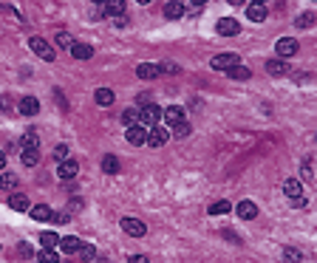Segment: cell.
I'll return each instance as SVG.
<instances>
[{
    "instance_id": "6da1fadb",
    "label": "cell",
    "mask_w": 317,
    "mask_h": 263,
    "mask_svg": "<svg viewBox=\"0 0 317 263\" xmlns=\"http://www.w3.org/2000/svg\"><path fill=\"white\" fill-rule=\"evenodd\" d=\"M29 48L34 51V54H37L40 60H45V63H51V60L57 57V54H54V48H51V45L45 43L43 37H31V40H29Z\"/></svg>"
},
{
    "instance_id": "7a4b0ae2",
    "label": "cell",
    "mask_w": 317,
    "mask_h": 263,
    "mask_svg": "<svg viewBox=\"0 0 317 263\" xmlns=\"http://www.w3.org/2000/svg\"><path fill=\"white\" fill-rule=\"evenodd\" d=\"M159 119H162V111H159L156 105L139 108V125H144V128H153V125H159Z\"/></svg>"
},
{
    "instance_id": "3957f363",
    "label": "cell",
    "mask_w": 317,
    "mask_h": 263,
    "mask_svg": "<svg viewBox=\"0 0 317 263\" xmlns=\"http://www.w3.org/2000/svg\"><path fill=\"white\" fill-rule=\"evenodd\" d=\"M125 139H128V144H133V147H139V144H147V128L136 122V125H130V128H128Z\"/></svg>"
},
{
    "instance_id": "277c9868",
    "label": "cell",
    "mask_w": 317,
    "mask_h": 263,
    "mask_svg": "<svg viewBox=\"0 0 317 263\" xmlns=\"http://www.w3.org/2000/svg\"><path fill=\"white\" fill-rule=\"evenodd\" d=\"M209 65H213L216 71H230V68L241 65V60H238V54H218V57H213Z\"/></svg>"
},
{
    "instance_id": "5b68a950",
    "label": "cell",
    "mask_w": 317,
    "mask_h": 263,
    "mask_svg": "<svg viewBox=\"0 0 317 263\" xmlns=\"http://www.w3.org/2000/svg\"><path fill=\"white\" fill-rule=\"evenodd\" d=\"M122 232L130 235V238H142V235L147 232V227H144L139 218H122Z\"/></svg>"
},
{
    "instance_id": "8992f818",
    "label": "cell",
    "mask_w": 317,
    "mask_h": 263,
    "mask_svg": "<svg viewBox=\"0 0 317 263\" xmlns=\"http://www.w3.org/2000/svg\"><path fill=\"white\" fill-rule=\"evenodd\" d=\"M167 139H170V133H167L162 125H153V128L147 130V144H150V147H162Z\"/></svg>"
},
{
    "instance_id": "52a82bcc",
    "label": "cell",
    "mask_w": 317,
    "mask_h": 263,
    "mask_svg": "<svg viewBox=\"0 0 317 263\" xmlns=\"http://www.w3.org/2000/svg\"><path fill=\"white\" fill-rule=\"evenodd\" d=\"M57 249L63 252V255H77L79 249H82V241H79V238H74V235H68V238H60Z\"/></svg>"
},
{
    "instance_id": "ba28073f",
    "label": "cell",
    "mask_w": 317,
    "mask_h": 263,
    "mask_svg": "<svg viewBox=\"0 0 317 263\" xmlns=\"http://www.w3.org/2000/svg\"><path fill=\"white\" fill-rule=\"evenodd\" d=\"M162 119L167 122V125H179V122H184V111H181L179 105H170L162 111Z\"/></svg>"
},
{
    "instance_id": "9c48e42d",
    "label": "cell",
    "mask_w": 317,
    "mask_h": 263,
    "mask_svg": "<svg viewBox=\"0 0 317 263\" xmlns=\"http://www.w3.org/2000/svg\"><path fill=\"white\" fill-rule=\"evenodd\" d=\"M218 34H224V37H232V34H238L241 31V26H238V20H232V17H224V20H218Z\"/></svg>"
},
{
    "instance_id": "30bf717a",
    "label": "cell",
    "mask_w": 317,
    "mask_h": 263,
    "mask_svg": "<svg viewBox=\"0 0 317 263\" xmlns=\"http://www.w3.org/2000/svg\"><path fill=\"white\" fill-rule=\"evenodd\" d=\"M278 54H281V57H295V54H297V43L292 40V37L278 40Z\"/></svg>"
},
{
    "instance_id": "8fae6325",
    "label": "cell",
    "mask_w": 317,
    "mask_h": 263,
    "mask_svg": "<svg viewBox=\"0 0 317 263\" xmlns=\"http://www.w3.org/2000/svg\"><path fill=\"white\" fill-rule=\"evenodd\" d=\"M60 178H74L79 173V164L74 162V159H65V162H60Z\"/></svg>"
},
{
    "instance_id": "7c38bea8",
    "label": "cell",
    "mask_w": 317,
    "mask_h": 263,
    "mask_svg": "<svg viewBox=\"0 0 317 263\" xmlns=\"http://www.w3.org/2000/svg\"><path fill=\"white\" fill-rule=\"evenodd\" d=\"M37 111H40V102H37L34 96H23L20 99V114L23 116H34Z\"/></svg>"
},
{
    "instance_id": "4fadbf2b",
    "label": "cell",
    "mask_w": 317,
    "mask_h": 263,
    "mask_svg": "<svg viewBox=\"0 0 317 263\" xmlns=\"http://www.w3.org/2000/svg\"><path fill=\"white\" fill-rule=\"evenodd\" d=\"M136 74H139V79H156L159 74H162V68L153 65V63H144V65H139V68H136Z\"/></svg>"
},
{
    "instance_id": "5bb4252c",
    "label": "cell",
    "mask_w": 317,
    "mask_h": 263,
    "mask_svg": "<svg viewBox=\"0 0 317 263\" xmlns=\"http://www.w3.org/2000/svg\"><path fill=\"white\" fill-rule=\"evenodd\" d=\"M165 15L170 17V20H179V17H184V3L181 0H170L165 6Z\"/></svg>"
},
{
    "instance_id": "9a60e30c",
    "label": "cell",
    "mask_w": 317,
    "mask_h": 263,
    "mask_svg": "<svg viewBox=\"0 0 317 263\" xmlns=\"http://www.w3.org/2000/svg\"><path fill=\"white\" fill-rule=\"evenodd\" d=\"M246 17H249L252 23H263L267 20V9L258 6V3H249V6H246Z\"/></svg>"
},
{
    "instance_id": "2e32d148",
    "label": "cell",
    "mask_w": 317,
    "mask_h": 263,
    "mask_svg": "<svg viewBox=\"0 0 317 263\" xmlns=\"http://www.w3.org/2000/svg\"><path fill=\"white\" fill-rule=\"evenodd\" d=\"M283 192H286V198H289V201L297 198V195H303L300 181H297V178H286V181H283Z\"/></svg>"
},
{
    "instance_id": "e0dca14e",
    "label": "cell",
    "mask_w": 317,
    "mask_h": 263,
    "mask_svg": "<svg viewBox=\"0 0 317 263\" xmlns=\"http://www.w3.org/2000/svg\"><path fill=\"white\" fill-rule=\"evenodd\" d=\"M71 54L77 60H91V57H94V48H91L88 43H74L71 45Z\"/></svg>"
},
{
    "instance_id": "ac0fdd59",
    "label": "cell",
    "mask_w": 317,
    "mask_h": 263,
    "mask_svg": "<svg viewBox=\"0 0 317 263\" xmlns=\"http://www.w3.org/2000/svg\"><path fill=\"white\" fill-rule=\"evenodd\" d=\"M105 15L122 17L125 15V0H105Z\"/></svg>"
},
{
    "instance_id": "d6986e66",
    "label": "cell",
    "mask_w": 317,
    "mask_h": 263,
    "mask_svg": "<svg viewBox=\"0 0 317 263\" xmlns=\"http://www.w3.org/2000/svg\"><path fill=\"white\" fill-rule=\"evenodd\" d=\"M238 215L244 221H252L255 215H258V206H255L252 201H241V204H238Z\"/></svg>"
},
{
    "instance_id": "ffe728a7",
    "label": "cell",
    "mask_w": 317,
    "mask_h": 263,
    "mask_svg": "<svg viewBox=\"0 0 317 263\" xmlns=\"http://www.w3.org/2000/svg\"><path fill=\"white\" fill-rule=\"evenodd\" d=\"M31 215H34V221H51V218H54V213H51V206H48V204L31 206Z\"/></svg>"
},
{
    "instance_id": "44dd1931",
    "label": "cell",
    "mask_w": 317,
    "mask_h": 263,
    "mask_svg": "<svg viewBox=\"0 0 317 263\" xmlns=\"http://www.w3.org/2000/svg\"><path fill=\"white\" fill-rule=\"evenodd\" d=\"M94 99H96V105H114V91L111 88H96Z\"/></svg>"
},
{
    "instance_id": "7402d4cb",
    "label": "cell",
    "mask_w": 317,
    "mask_h": 263,
    "mask_svg": "<svg viewBox=\"0 0 317 263\" xmlns=\"http://www.w3.org/2000/svg\"><path fill=\"white\" fill-rule=\"evenodd\" d=\"M0 190H6V192L17 190V176L15 173H3V176H0Z\"/></svg>"
},
{
    "instance_id": "603a6c76",
    "label": "cell",
    "mask_w": 317,
    "mask_h": 263,
    "mask_svg": "<svg viewBox=\"0 0 317 263\" xmlns=\"http://www.w3.org/2000/svg\"><path fill=\"white\" fill-rule=\"evenodd\" d=\"M9 206H12L15 213H26V209H29V198H26V195H12V198H9Z\"/></svg>"
},
{
    "instance_id": "cb8c5ba5",
    "label": "cell",
    "mask_w": 317,
    "mask_h": 263,
    "mask_svg": "<svg viewBox=\"0 0 317 263\" xmlns=\"http://www.w3.org/2000/svg\"><path fill=\"white\" fill-rule=\"evenodd\" d=\"M267 71L272 74V77H283V74H286V65H283L281 60H269V63H267Z\"/></svg>"
},
{
    "instance_id": "d4e9b609",
    "label": "cell",
    "mask_w": 317,
    "mask_h": 263,
    "mask_svg": "<svg viewBox=\"0 0 317 263\" xmlns=\"http://www.w3.org/2000/svg\"><path fill=\"white\" fill-rule=\"evenodd\" d=\"M102 170L108 173V176L119 173V162H116V156H105V159H102Z\"/></svg>"
},
{
    "instance_id": "484cf974",
    "label": "cell",
    "mask_w": 317,
    "mask_h": 263,
    "mask_svg": "<svg viewBox=\"0 0 317 263\" xmlns=\"http://www.w3.org/2000/svg\"><path fill=\"white\" fill-rule=\"evenodd\" d=\"M23 164H26V167H37V162H40V153H37V150H23Z\"/></svg>"
},
{
    "instance_id": "4316f807",
    "label": "cell",
    "mask_w": 317,
    "mask_h": 263,
    "mask_svg": "<svg viewBox=\"0 0 317 263\" xmlns=\"http://www.w3.org/2000/svg\"><path fill=\"white\" fill-rule=\"evenodd\" d=\"M37 144H40V139H37L34 130H29V133L23 136V150H37Z\"/></svg>"
},
{
    "instance_id": "83f0119b",
    "label": "cell",
    "mask_w": 317,
    "mask_h": 263,
    "mask_svg": "<svg viewBox=\"0 0 317 263\" xmlns=\"http://www.w3.org/2000/svg\"><path fill=\"white\" fill-rule=\"evenodd\" d=\"M40 243H43L45 249H54L60 243V238H57V232H43L40 235Z\"/></svg>"
},
{
    "instance_id": "f1b7e54d",
    "label": "cell",
    "mask_w": 317,
    "mask_h": 263,
    "mask_svg": "<svg viewBox=\"0 0 317 263\" xmlns=\"http://www.w3.org/2000/svg\"><path fill=\"white\" fill-rule=\"evenodd\" d=\"M230 213V201H216L209 204V215H227Z\"/></svg>"
},
{
    "instance_id": "f546056e",
    "label": "cell",
    "mask_w": 317,
    "mask_h": 263,
    "mask_svg": "<svg viewBox=\"0 0 317 263\" xmlns=\"http://www.w3.org/2000/svg\"><path fill=\"white\" fill-rule=\"evenodd\" d=\"M122 122L128 125V128H130V125H136V122H139V108H128V111L122 114Z\"/></svg>"
},
{
    "instance_id": "4dcf8cb0",
    "label": "cell",
    "mask_w": 317,
    "mask_h": 263,
    "mask_svg": "<svg viewBox=\"0 0 317 263\" xmlns=\"http://www.w3.org/2000/svg\"><path fill=\"white\" fill-rule=\"evenodd\" d=\"M173 136H176V139H187V136H190V125H187V122L173 125Z\"/></svg>"
},
{
    "instance_id": "1f68e13d",
    "label": "cell",
    "mask_w": 317,
    "mask_h": 263,
    "mask_svg": "<svg viewBox=\"0 0 317 263\" xmlns=\"http://www.w3.org/2000/svg\"><path fill=\"white\" fill-rule=\"evenodd\" d=\"M230 77L232 79H249V68L246 65H235V68H230Z\"/></svg>"
},
{
    "instance_id": "d6a6232c",
    "label": "cell",
    "mask_w": 317,
    "mask_h": 263,
    "mask_svg": "<svg viewBox=\"0 0 317 263\" xmlns=\"http://www.w3.org/2000/svg\"><path fill=\"white\" fill-rule=\"evenodd\" d=\"M37 260L40 263H57V252H54V249H43V252L37 255Z\"/></svg>"
},
{
    "instance_id": "836d02e7",
    "label": "cell",
    "mask_w": 317,
    "mask_h": 263,
    "mask_svg": "<svg viewBox=\"0 0 317 263\" xmlns=\"http://www.w3.org/2000/svg\"><path fill=\"white\" fill-rule=\"evenodd\" d=\"M283 260H286V263H300V252L292 249V246H286V249H283Z\"/></svg>"
},
{
    "instance_id": "e575fe53",
    "label": "cell",
    "mask_w": 317,
    "mask_h": 263,
    "mask_svg": "<svg viewBox=\"0 0 317 263\" xmlns=\"http://www.w3.org/2000/svg\"><path fill=\"white\" fill-rule=\"evenodd\" d=\"M297 26H300V29H311V26H314V15H311V12H306V15H300V20H297Z\"/></svg>"
},
{
    "instance_id": "d590c367",
    "label": "cell",
    "mask_w": 317,
    "mask_h": 263,
    "mask_svg": "<svg viewBox=\"0 0 317 263\" xmlns=\"http://www.w3.org/2000/svg\"><path fill=\"white\" fill-rule=\"evenodd\" d=\"M57 45H60V48H71V45H74L71 34H65V31H60V34H57Z\"/></svg>"
},
{
    "instance_id": "8d00e7d4",
    "label": "cell",
    "mask_w": 317,
    "mask_h": 263,
    "mask_svg": "<svg viewBox=\"0 0 317 263\" xmlns=\"http://www.w3.org/2000/svg\"><path fill=\"white\" fill-rule=\"evenodd\" d=\"M54 159H57V162H65V159H68V147H65V144H57V150H54Z\"/></svg>"
},
{
    "instance_id": "74e56055",
    "label": "cell",
    "mask_w": 317,
    "mask_h": 263,
    "mask_svg": "<svg viewBox=\"0 0 317 263\" xmlns=\"http://www.w3.org/2000/svg\"><path fill=\"white\" fill-rule=\"evenodd\" d=\"M79 255L85 257V260H94V257H96V249H94V246H82V249H79Z\"/></svg>"
},
{
    "instance_id": "f35d334b",
    "label": "cell",
    "mask_w": 317,
    "mask_h": 263,
    "mask_svg": "<svg viewBox=\"0 0 317 263\" xmlns=\"http://www.w3.org/2000/svg\"><path fill=\"white\" fill-rule=\"evenodd\" d=\"M165 74H179V65H173V63H165V65H159Z\"/></svg>"
},
{
    "instance_id": "ab89813d",
    "label": "cell",
    "mask_w": 317,
    "mask_h": 263,
    "mask_svg": "<svg viewBox=\"0 0 317 263\" xmlns=\"http://www.w3.org/2000/svg\"><path fill=\"white\" fill-rule=\"evenodd\" d=\"M17 252H20V257H31V246H29L26 241L20 243V249H17Z\"/></svg>"
},
{
    "instance_id": "60d3db41",
    "label": "cell",
    "mask_w": 317,
    "mask_h": 263,
    "mask_svg": "<svg viewBox=\"0 0 317 263\" xmlns=\"http://www.w3.org/2000/svg\"><path fill=\"white\" fill-rule=\"evenodd\" d=\"M128 263H150V260H147V257H144V255H133V257H130Z\"/></svg>"
},
{
    "instance_id": "b9f144b4",
    "label": "cell",
    "mask_w": 317,
    "mask_h": 263,
    "mask_svg": "<svg viewBox=\"0 0 317 263\" xmlns=\"http://www.w3.org/2000/svg\"><path fill=\"white\" fill-rule=\"evenodd\" d=\"M68 218H71L68 213H60V215H57V224H68Z\"/></svg>"
},
{
    "instance_id": "7bdbcfd3",
    "label": "cell",
    "mask_w": 317,
    "mask_h": 263,
    "mask_svg": "<svg viewBox=\"0 0 317 263\" xmlns=\"http://www.w3.org/2000/svg\"><path fill=\"white\" fill-rule=\"evenodd\" d=\"M306 204V198H303V195H297V198H292V206H303Z\"/></svg>"
},
{
    "instance_id": "ee69618b",
    "label": "cell",
    "mask_w": 317,
    "mask_h": 263,
    "mask_svg": "<svg viewBox=\"0 0 317 263\" xmlns=\"http://www.w3.org/2000/svg\"><path fill=\"white\" fill-rule=\"evenodd\" d=\"M3 167H6V156H3V153H0V170H3Z\"/></svg>"
},
{
    "instance_id": "f6af8a7d",
    "label": "cell",
    "mask_w": 317,
    "mask_h": 263,
    "mask_svg": "<svg viewBox=\"0 0 317 263\" xmlns=\"http://www.w3.org/2000/svg\"><path fill=\"white\" fill-rule=\"evenodd\" d=\"M230 3H232V6H241V3H244V0H230Z\"/></svg>"
},
{
    "instance_id": "bcb514c9",
    "label": "cell",
    "mask_w": 317,
    "mask_h": 263,
    "mask_svg": "<svg viewBox=\"0 0 317 263\" xmlns=\"http://www.w3.org/2000/svg\"><path fill=\"white\" fill-rule=\"evenodd\" d=\"M193 3H195V6H204V3H207V0H193Z\"/></svg>"
},
{
    "instance_id": "7dc6e473",
    "label": "cell",
    "mask_w": 317,
    "mask_h": 263,
    "mask_svg": "<svg viewBox=\"0 0 317 263\" xmlns=\"http://www.w3.org/2000/svg\"><path fill=\"white\" fill-rule=\"evenodd\" d=\"M249 3H258V6H263V3H267V0H249Z\"/></svg>"
},
{
    "instance_id": "c3c4849f",
    "label": "cell",
    "mask_w": 317,
    "mask_h": 263,
    "mask_svg": "<svg viewBox=\"0 0 317 263\" xmlns=\"http://www.w3.org/2000/svg\"><path fill=\"white\" fill-rule=\"evenodd\" d=\"M139 3H142V6H147V3H150V0H139Z\"/></svg>"
},
{
    "instance_id": "681fc988",
    "label": "cell",
    "mask_w": 317,
    "mask_h": 263,
    "mask_svg": "<svg viewBox=\"0 0 317 263\" xmlns=\"http://www.w3.org/2000/svg\"><path fill=\"white\" fill-rule=\"evenodd\" d=\"M91 3H105V0H91Z\"/></svg>"
}]
</instances>
